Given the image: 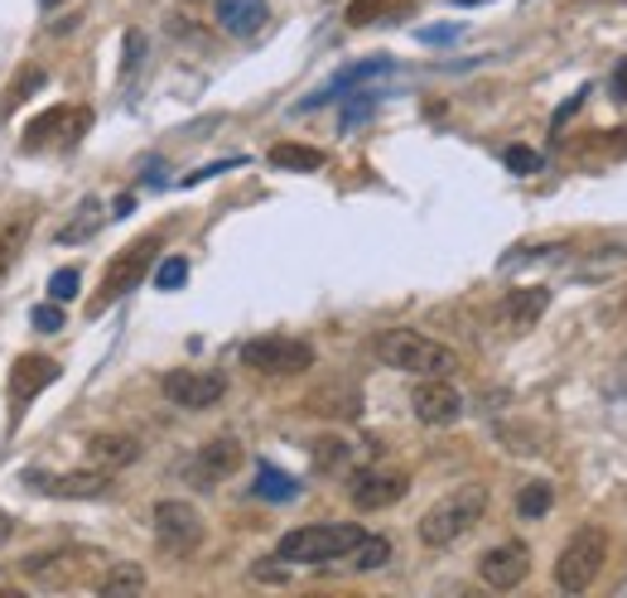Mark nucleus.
<instances>
[{"mask_svg":"<svg viewBox=\"0 0 627 598\" xmlns=\"http://www.w3.org/2000/svg\"><path fill=\"white\" fill-rule=\"evenodd\" d=\"M483 512H488V488H483V482H464V488H454L450 498H440L420 517V541H425L430 551H444V545L464 541L483 521Z\"/></svg>","mask_w":627,"mask_h":598,"instance_id":"f257e3e1","label":"nucleus"},{"mask_svg":"<svg viewBox=\"0 0 627 598\" xmlns=\"http://www.w3.org/2000/svg\"><path fill=\"white\" fill-rule=\"evenodd\" d=\"M377 358L406 377H454L458 372V352L425 338V334H415V328H391V334H381Z\"/></svg>","mask_w":627,"mask_h":598,"instance_id":"f03ea898","label":"nucleus"},{"mask_svg":"<svg viewBox=\"0 0 627 598\" xmlns=\"http://www.w3.org/2000/svg\"><path fill=\"white\" fill-rule=\"evenodd\" d=\"M367 531L353 526V521H328V526H300V531H285L275 545V559L285 565H328V559H343L363 541Z\"/></svg>","mask_w":627,"mask_h":598,"instance_id":"7ed1b4c3","label":"nucleus"},{"mask_svg":"<svg viewBox=\"0 0 627 598\" xmlns=\"http://www.w3.org/2000/svg\"><path fill=\"white\" fill-rule=\"evenodd\" d=\"M604 565H608V531L604 526H580L555 559V584L565 594H584V589H594V579L604 575Z\"/></svg>","mask_w":627,"mask_h":598,"instance_id":"20e7f679","label":"nucleus"},{"mask_svg":"<svg viewBox=\"0 0 627 598\" xmlns=\"http://www.w3.org/2000/svg\"><path fill=\"white\" fill-rule=\"evenodd\" d=\"M155 251H160V232H150V237L131 241L126 251H117V257H111V265H107V275H101V290H97V300H93V314H101L107 304H117L121 295H131L140 280L150 275V265H155Z\"/></svg>","mask_w":627,"mask_h":598,"instance_id":"39448f33","label":"nucleus"},{"mask_svg":"<svg viewBox=\"0 0 627 598\" xmlns=\"http://www.w3.org/2000/svg\"><path fill=\"white\" fill-rule=\"evenodd\" d=\"M241 367L261 377H300L314 367V348L304 338H251L241 348Z\"/></svg>","mask_w":627,"mask_h":598,"instance_id":"423d86ee","label":"nucleus"},{"mask_svg":"<svg viewBox=\"0 0 627 598\" xmlns=\"http://www.w3.org/2000/svg\"><path fill=\"white\" fill-rule=\"evenodd\" d=\"M155 541H160V551H170V555H194L203 545V517L188 502L164 498L155 507Z\"/></svg>","mask_w":627,"mask_h":598,"instance_id":"0eeeda50","label":"nucleus"},{"mask_svg":"<svg viewBox=\"0 0 627 598\" xmlns=\"http://www.w3.org/2000/svg\"><path fill=\"white\" fill-rule=\"evenodd\" d=\"M160 391L174 405H184V411H208V405L227 396V381L217 372H188V367H179V372H164Z\"/></svg>","mask_w":627,"mask_h":598,"instance_id":"6e6552de","label":"nucleus"},{"mask_svg":"<svg viewBox=\"0 0 627 598\" xmlns=\"http://www.w3.org/2000/svg\"><path fill=\"white\" fill-rule=\"evenodd\" d=\"M527 575H531V551L521 541H502V545H493V551H483V559H478V579L497 594L517 589Z\"/></svg>","mask_w":627,"mask_h":598,"instance_id":"1a4fd4ad","label":"nucleus"},{"mask_svg":"<svg viewBox=\"0 0 627 598\" xmlns=\"http://www.w3.org/2000/svg\"><path fill=\"white\" fill-rule=\"evenodd\" d=\"M411 492V478L406 474H391V468H367L348 482V498L357 512H381V507H396Z\"/></svg>","mask_w":627,"mask_h":598,"instance_id":"9d476101","label":"nucleus"},{"mask_svg":"<svg viewBox=\"0 0 627 598\" xmlns=\"http://www.w3.org/2000/svg\"><path fill=\"white\" fill-rule=\"evenodd\" d=\"M411 411L420 425H454L464 415V396L450 387V377H420V387L411 391Z\"/></svg>","mask_w":627,"mask_h":598,"instance_id":"9b49d317","label":"nucleus"},{"mask_svg":"<svg viewBox=\"0 0 627 598\" xmlns=\"http://www.w3.org/2000/svg\"><path fill=\"white\" fill-rule=\"evenodd\" d=\"M93 126V111L87 107H48L40 121H30V131H24V145L40 150L44 140H58V145H78V135Z\"/></svg>","mask_w":627,"mask_h":598,"instance_id":"f8f14e48","label":"nucleus"},{"mask_svg":"<svg viewBox=\"0 0 627 598\" xmlns=\"http://www.w3.org/2000/svg\"><path fill=\"white\" fill-rule=\"evenodd\" d=\"M241 468V444L237 439H208L203 449L188 459V478H194V488H213V482L233 478Z\"/></svg>","mask_w":627,"mask_h":598,"instance_id":"ddd939ff","label":"nucleus"},{"mask_svg":"<svg viewBox=\"0 0 627 598\" xmlns=\"http://www.w3.org/2000/svg\"><path fill=\"white\" fill-rule=\"evenodd\" d=\"M550 309V290L545 285H521L507 290L502 304H497V324L511 328V334H527V328L541 324V314Z\"/></svg>","mask_w":627,"mask_h":598,"instance_id":"4468645a","label":"nucleus"},{"mask_svg":"<svg viewBox=\"0 0 627 598\" xmlns=\"http://www.w3.org/2000/svg\"><path fill=\"white\" fill-rule=\"evenodd\" d=\"M58 381V362L44 358V352H30V358L15 362V372H10V396H15V405L24 411V401H34L44 387H54Z\"/></svg>","mask_w":627,"mask_h":598,"instance_id":"2eb2a0df","label":"nucleus"},{"mask_svg":"<svg viewBox=\"0 0 627 598\" xmlns=\"http://www.w3.org/2000/svg\"><path fill=\"white\" fill-rule=\"evenodd\" d=\"M48 498H68V502H87V498H107L111 492V474L107 468H83V474H58L44 482Z\"/></svg>","mask_w":627,"mask_h":598,"instance_id":"dca6fc26","label":"nucleus"},{"mask_svg":"<svg viewBox=\"0 0 627 598\" xmlns=\"http://www.w3.org/2000/svg\"><path fill=\"white\" fill-rule=\"evenodd\" d=\"M87 459H93V468H126L140 459V439L136 435H117V430H101V435L87 439Z\"/></svg>","mask_w":627,"mask_h":598,"instance_id":"f3484780","label":"nucleus"},{"mask_svg":"<svg viewBox=\"0 0 627 598\" xmlns=\"http://www.w3.org/2000/svg\"><path fill=\"white\" fill-rule=\"evenodd\" d=\"M266 20H271L266 0H217V24L237 40H251L256 30H266Z\"/></svg>","mask_w":627,"mask_h":598,"instance_id":"a211bd4d","label":"nucleus"},{"mask_svg":"<svg viewBox=\"0 0 627 598\" xmlns=\"http://www.w3.org/2000/svg\"><path fill=\"white\" fill-rule=\"evenodd\" d=\"M381 73H391V58H367V63H353L348 73H338L328 87H318V93L310 101H300V111H314V107H324V101H334L343 93H353L357 83H367V78H381Z\"/></svg>","mask_w":627,"mask_h":598,"instance_id":"6ab92c4d","label":"nucleus"},{"mask_svg":"<svg viewBox=\"0 0 627 598\" xmlns=\"http://www.w3.org/2000/svg\"><path fill=\"white\" fill-rule=\"evenodd\" d=\"M30 232H34V213H15L10 222H0V280L15 271V261H20Z\"/></svg>","mask_w":627,"mask_h":598,"instance_id":"aec40b11","label":"nucleus"},{"mask_svg":"<svg viewBox=\"0 0 627 598\" xmlns=\"http://www.w3.org/2000/svg\"><path fill=\"white\" fill-rule=\"evenodd\" d=\"M256 498H266V502H294L300 498V482H294L290 474H280V468H271V464H261L256 468Z\"/></svg>","mask_w":627,"mask_h":598,"instance_id":"412c9836","label":"nucleus"},{"mask_svg":"<svg viewBox=\"0 0 627 598\" xmlns=\"http://www.w3.org/2000/svg\"><path fill=\"white\" fill-rule=\"evenodd\" d=\"M271 164H275V170L310 174V170H324V150H314V145H294V140H285V145H275V150H271Z\"/></svg>","mask_w":627,"mask_h":598,"instance_id":"4be33fe9","label":"nucleus"},{"mask_svg":"<svg viewBox=\"0 0 627 598\" xmlns=\"http://www.w3.org/2000/svg\"><path fill=\"white\" fill-rule=\"evenodd\" d=\"M550 507H555V488H550V482H527V488L517 492V517L521 521H541Z\"/></svg>","mask_w":627,"mask_h":598,"instance_id":"5701e85b","label":"nucleus"},{"mask_svg":"<svg viewBox=\"0 0 627 598\" xmlns=\"http://www.w3.org/2000/svg\"><path fill=\"white\" fill-rule=\"evenodd\" d=\"M97 589L101 594H140L145 589V569L140 565H111L107 575L97 579Z\"/></svg>","mask_w":627,"mask_h":598,"instance_id":"b1692460","label":"nucleus"},{"mask_svg":"<svg viewBox=\"0 0 627 598\" xmlns=\"http://www.w3.org/2000/svg\"><path fill=\"white\" fill-rule=\"evenodd\" d=\"M348 555H353V569H363V575H367V569H381L391 559V541L387 536H363Z\"/></svg>","mask_w":627,"mask_h":598,"instance_id":"393cba45","label":"nucleus"},{"mask_svg":"<svg viewBox=\"0 0 627 598\" xmlns=\"http://www.w3.org/2000/svg\"><path fill=\"white\" fill-rule=\"evenodd\" d=\"M348 459H353L348 439H318V444H314V468H324V474H334V468H348Z\"/></svg>","mask_w":627,"mask_h":598,"instance_id":"a878e982","label":"nucleus"},{"mask_svg":"<svg viewBox=\"0 0 627 598\" xmlns=\"http://www.w3.org/2000/svg\"><path fill=\"white\" fill-rule=\"evenodd\" d=\"M97 213H101V203H97V198H87L83 208H78V222H68V227H63L58 241H87V237H93V227L101 222Z\"/></svg>","mask_w":627,"mask_h":598,"instance_id":"bb28decb","label":"nucleus"},{"mask_svg":"<svg viewBox=\"0 0 627 598\" xmlns=\"http://www.w3.org/2000/svg\"><path fill=\"white\" fill-rule=\"evenodd\" d=\"M502 164L511 174H541V155H536L531 145H507L502 150Z\"/></svg>","mask_w":627,"mask_h":598,"instance_id":"cd10ccee","label":"nucleus"},{"mask_svg":"<svg viewBox=\"0 0 627 598\" xmlns=\"http://www.w3.org/2000/svg\"><path fill=\"white\" fill-rule=\"evenodd\" d=\"M78 285H83V275L73 271V265H63V271H54V280H48V300H58V304L78 300Z\"/></svg>","mask_w":627,"mask_h":598,"instance_id":"c85d7f7f","label":"nucleus"},{"mask_svg":"<svg viewBox=\"0 0 627 598\" xmlns=\"http://www.w3.org/2000/svg\"><path fill=\"white\" fill-rule=\"evenodd\" d=\"M184 280H188V261H184V257L160 261V271H155V290H179Z\"/></svg>","mask_w":627,"mask_h":598,"instance_id":"c756f323","label":"nucleus"},{"mask_svg":"<svg viewBox=\"0 0 627 598\" xmlns=\"http://www.w3.org/2000/svg\"><path fill=\"white\" fill-rule=\"evenodd\" d=\"M372 111H377V93H357L348 107H343V131H353V126H357V121H367Z\"/></svg>","mask_w":627,"mask_h":598,"instance_id":"7c9ffc66","label":"nucleus"},{"mask_svg":"<svg viewBox=\"0 0 627 598\" xmlns=\"http://www.w3.org/2000/svg\"><path fill=\"white\" fill-rule=\"evenodd\" d=\"M30 324L40 328V334H58V328H63V304H58V300H54V304H34V309H30Z\"/></svg>","mask_w":627,"mask_h":598,"instance_id":"2f4dec72","label":"nucleus"},{"mask_svg":"<svg viewBox=\"0 0 627 598\" xmlns=\"http://www.w3.org/2000/svg\"><path fill=\"white\" fill-rule=\"evenodd\" d=\"M381 10H387V0H353V6H348V24H357V30H363V24H377Z\"/></svg>","mask_w":627,"mask_h":598,"instance_id":"473e14b6","label":"nucleus"},{"mask_svg":"<svg viewBox=\"0 0 627 598\" xmlns=\"http://www.w3.org/2000/svg\"><path fill=\"white\" fill-rule=\"evenodd\" d=\"M580 101H584V87H580V93H574V97L565 101V107H560V111H555V131H560V126H565V121L574 117V111H580Z\"/></svg>","mask_w":627,"mask_h":598,"instance_id":"72a5a7b5","label":"nucleus"},{"mask_svg":"<svg viewBox=\"0 0 627 598\" xmlns=\"http://www.w3.org/2000/svg\"><path fill=\"white\" fill-rule=\"evenodd\" d=\"M613 97L627 101V58L618 63V68H613Z\"/></svg>","mask_w":627,"mask_h":598,"instance_id":"f704fd0d","label":"nucleus"},{"mask_svg":"<svg viewBox=\"0 0 627 598\" xmlns=\"http://www.w3.org/2000/svg\"><path fill=\"white\" fill-rule=\"evenodd\" d=\"M454 24H440V30H425V34H420V40H425V44H444V40H454Z\"/></svg>","mask_w":627,"mask_h":598,"instance_id":"c9c22d12","label":"nucleus"},{"mask_svg":"<svg viewBox=\"0 0 627 598\" xmlns=\"http://www.w3.org/2000/svg\"><path fill=\"white\" fill-rule=\"evenodd\" d=\"M256 579H266V584H280V579H285V569H275V565H256Z\"/></svg>","mask_w":627,"mask_h":598,"instance_id":"e433bc0d","label":"nucleus"},{"mask_svg":"<svg viewBox=\"0 0 627 598\" xmlns=\"http://www.w3.org/2000/svg\"><path fill=\"white\" fill-rule=\"evenodd\" d=\"M10 536V521H6V512H0V541H6Z\"/></svg>","mask_w":627,"mask_h":598,"instance_id":"4c0bfd02","label":"nucleus"},{"mask_svg":"<svg viewBox=\"0 0 627 598\" xmlns=\"http://www.w3.org/2000/svg\"><path fill=\"white\" fill-rule=\"evenodd\" d=\"M454 6H483V0H454Z\"/></svg>","mask_w":627,"mask_h":598,"instance_id":"58836bf2","label":"nucleus"},{"mask_svg":"<svg viewBox=\"0 0 627 598\" xmlns=\"http://www.w3.org/2000/svg\"><path fill=\"white\" fill-rule=\"evenodd\" d=\"M188 6H194V0H188Z\"/></svg>","mask_w":627,"mask_h":598,"instance_id":"ea45409f","label":"nucleus"}]
</instances>
